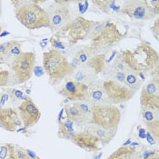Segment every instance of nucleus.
Returning a JSON list of instances; mask_svg holds the SVG:
<instances>
[{"instance_id":"39","label":"nucleus","mask_w":159,"mask_h":159,"mask_svg":"<svg viewBox=\"0 0 159 159\" xmlns=\"http://www.w3.org/2000/svg\"><path fill=\"white\" fill-rule=\"evenodd\" d=\"M2 31H3V28H2V25L0 24V35H1V33H2Z\"/></svg>"},{"instance_id":"14","label":"nucleus","mask_w":159,"mask_h":159,"mask_svg":"<svg viewBox=\"0 0 159 159\" xmlns=\"http://www.w3.org/2000/svg\"><path fill=\"white\" fill-rule=\"evenodd\" d=\"M17 112L25 128L34 126L41 117V112L31 98H26L22 102L17 108Z\"/></svg>"},{"instance_id":"2","label":"nucleus","mask_w":159,"mask_h":159,"mask_svg":"<svg viewBox=\"0 0 159 159\" xmlns=\"http://www.w3.org/2000/svg\"><path fill=\"white\" fill-rule=\"evenodd\" d=\"M89 36L90 44L87 47L93 56L102 54L105 50H110L125 37L117 26L111 21L96 22Z\"/></svg>"},{"instance_id":"28","label":"nucleus","mask_w":159,"mask_h":159,"mask_svg":"<svg viewBox=\"0 0 159 159\" xmlns=\"http://www.w3.org/2000/svg\"><path fill=\"white\" fill-rule=\"evenodd\" d=\"M98 9H100L102 12L109 13L112 8H114L116 1H93L92 2Z\"/></svg>"},{"instance_id":"34","label":"nucleus","mask_w":159,"mask_h":159,"mask_svg":"<svg viewBox=\"0 0 159 159\" xmlns=\"http://www.w3.org/2000/svg\"><path fill=\"white\" fill-rule=\"evenodd\" d=\"M146 159H159V153L157 152V150L156 152H153V153Z\"/></svg>"},{"instance_id":"24","label":"nucleus","mask_w":159,"mask_h":159,"mask_svg":"<svg viewBox=\"0 0 159 159\" xmlns=\"http://www.w3.org/2000/svg\"><path fill=\"white\" fill-rule=\"evenodd\" d=\"M59 129H58V135L61 138L65 139H70L71 135L74 132V123L69 120L68 118H64L63 120H60L59 122Z\"/></svg>"},{"instance_id":"7","label":"nucleus","mask_w":159,"mask_h":159,"mask_svg":"<svg viewBox=\"0 0 159 159\" xmlns=\"http://www.w3.org/2000/svg\"><path fill=\"white\" fill-rule=\"evenodd\" d=\"M37 56L34 52H23L10 62V84L21 85L27 82L34 72Z\"/></svg>"},{"instance_id":"33","label":"nucleus","mask_w":159,"mask_h":159,"mask_svg":"<svg viewBox=\"0 0 159 159\" xmlns=\"http://www.w3.org/2000/svg\"><path fill=\"white\" fill-rule=\"evenodd\" d=\"M146 137H147V141H148V142H149V143H150L151 145H154V144H155V143L157 142V140H156V139H155V138H154V137H153L152 135H150V134H149L148 132H147V135H146Z\"/></svg>"},{"instance_id":"30","label":"nucleus","mask_w":159,"mask_h":159,"mask_svg":"<svg viewBox=\"0 0 159 159\" xmlns=\"http://www.w3.org/2000/svg\"><path fill=\"white\" fill-rule=\"evenodd\" d=\"M50 42L52 43V46L54 47V49H57V50H60V49H65V46L63 45V42L60 41V40H58V39H57L56 37H52L51 39H50Z\"/></svg>"},{"instance_id":"4","label":"nucleus","mask_w":159,"mask_h":159,"mask_svg":"<svg viewBox=\"0 0 159 159\" xmlns=\"http://www.w3.org/2000/svg\"><path fill=\"white\" fill-rule=\"evenodd\" d=\"M38 1H25L24 5L16 8L15 16L19 23L28 30L50 27L49 16Z\"/></svg>"},{"instance_id":"29","label":"nucleus","mask_w":159,"mask_h":159,"mask_svg":"<svg viewBox=\"0 0 159 159\" xmlns=\"http://www.w3.org/2000/svg\"><path fill=\"white\" fill-rule=\"evenodd\" d=\"M2 64L0 62V86H6L10 84V71L3 69L1 67Z\"/></svg>"},{"instance_id":"13","label":"nucleus","mask_w":159,"mask_h":159,"mask_svg":"<svg viewBox=\"0 0 159 159\" xmlns=\"http://www.w3.org/2000/svg\"><path fill=\"white\" fill-rule=\"evenodd\" d=\"M58 94L69 101L86 102L88 97V85L75 80H69L59 89Z\"/></svg>"},{"instance_id":"31","label":"nucleus","mask_w":159,"mask_h":159,"mask_svg":"<svg viewBox=\"0 0 159 159\" xmlns=\"http://www.w3.org/2000/svg\"><path fill=\"white\" fill-rule=\"evenodd\" d=\"M158 17H157V19H156V21H155V23L153 25V26H152V32H153V34H155V37L157 39H158V32H159V25H158Z\"/></svg>"},{"instance_id":"8","label":"nucleus","mask_w":159,"mask_h":159,"mask_svg":"<svg viewBox=\"0 0 159 159\" xmlns=\"http://www.w3.org/2000/svg\"><path fill=\"white\" fill-rule=\"evenodd\" d=\"M120 12L134 20H149L157 16L159 1L128 0L124 1Z\"/></svg>"},{"instance_id":"26","label":"nucleus","mask_w":159,"mask_h":159,"mask_svg":"<svg viewBox=\"0 0 159 159\" xmlns=\"http://www.w3.org/2000/svg\"><path fill=\"white\" fill-rule=\"evenodd\" d=\"M91 57H93V55L90 52L88 47H84V48H82L81 49H79V51L76 53L75 59H76V61L78 62V64L83 65L86 62L88 61Z\"/></svg>"},{"instance_id":"22","label":"nucleus","mask_w":159,"mask_h":159,"mask_svg":"<svg viewBox=\"0 0 159 159\" xmlns=\"http://www.w3.org/2000/svg\"><path fill=\"white\" fill-rule=\"evenodd\" d=\"M136 152L137 149L134 146H123L113 152L107 159H132Z\"/></svg>"},{"instance_id":"5","label":"nucleus","mask_w":159,"mask_h":159,"mask_svg":"<svg viewBox=\"0 0 159 159\" xmlns=\"http://www.w3.org/2000/svg\"><path fill=\"white\" fill-rule=\"evenodd\" d=\"M96 21L88 20L83 16H75L61 29L55 33L54 37L58 40H65L69 46H74L90 35Z\"/></svg>"},{"instance_id":"10","label":"nucleus","mask_w":159,"mask_h":159,"mask_svg":"<svg viewBox=\"0 0 159 159\" xmlns=\"http://www.w3.org/2000/svg\"><path fill=\"white\" fill-rule=\"evenodd\" d=\"M102 86L105 91L108 104L118 105L131 100L135 97L136 92L126 86L125 84L115 80L106 79L102 80Z\"/></svg>"},{"instance_id":"41","label":"nucleus","mask_w":159,"mask_h":159,"mask_svg":"<svg viewBox=\"0 0 159 159\" xmlns=\"http://www.w3.org/2000/svg\"><path fill=\"white\" fill-rule=\"evenodd\" d=\"M0 7H1V1H0Z\"/></svg>"},{"instance_id":"6","label":"nucleus","mask_w":159,"mask_h":159,"mask_svg":"<svg viewBox=\"0 0 159 159\" xmlns=\"http://www.w3.org/2000/svg\"><path fill=\"white\" fill-rule=\"evenodd\" d=\"M121 121V112L116 105L100 104L92 106L90 124L116 134Z\"/></svg>"},{"instance_id":"38","label":"nucleus","mask_w":159,"mask_h":159,"mask_svg":"<svg viewBox=\"0 0 159 159\" xmlns=\"http://www.w3.org/2000/svg\"><path fill=\"white\" fill-rule=\"evenodd\" d=\"M132 159H143V157H142V154L141 153H139L138 151L135 153V155L133 156V157Z\"/></svg>"},{"instance_id":"25","label":"nucleus","mask_w":159,"mask_h":159,"mask_svg":"<svg viewBox=\"0 0 159 159\" xmlns=\"http://www.w3.org/2000/svg\"><path fill=\"white\" fill-rule=\"evenodd\" d=\"M22 44L23 42L21 41H18V40H11L9 41V55L12 58V60L20 56L23 51H22Z\"/></svg>"},{"instance_id":"3","label":"nucleus","mask_w":159,"mask_h":159,"mask_svg":"<svg viewBox=\"0 0 159 159\" xmlns=\"http://www.w3.org/2000/svg\"><path fill=\"white\" fill-rule=\"evenodd\" d=\"M43 67L49 76L51 86H57L75 72L72 64L57 49L43 53Z\"/></svg>"},{"instance_id":"35","label":"nucleus","mask_w":159,"mask_h":159,"mask_svg":"<svg viewBox=\"0 0 159 159\" xmlns=\"http://www.w3.org/2000/svg\"><path fill=\"white\" fill-rule=\"evenodd\" d=\"M13 95L16 98H21L23 97V92L19 90H13Z\"/></svg>"},{"instance_id":"21","label":"nucleus","mask_w":159,"mask_h":159,"mask_svg":"<svg viewBox=\"0 0 159 159\" xmlns=\"http://www.w3.org/2000/svg\"><path fill=\"white\" fill-rule=\"evenodd\" d=\"M86 129L91 132L94 135H96L98 139L100 140V142L102 143V145H107L110 142L111 140L114 138V136L116 134L110 133L107 130H105L104 128L98 126L96 125L93 124H89V125L86 127Z\"/></svg>"},{"instance_id":"32","label":"nucleus","mask_w":159,"mask_h":159,"mask_svg":"<svg viewBox=\"0 0 159 159\" xmlns=\"http://www.w3.org/2000/svg\"><path fill=\"white\" fill-rule=\"evenodd\" d=\"M7 153H8V147L7 145L0 147V159H7Z\"/></svg>"},{"instance_id":"16","label":"nucleus","mask_w":159,"mask_h":159,"mask_svg":"<svg viewBox=\"0 0 159 159\" xmlns=\"http://www.w3.org/2000/svg\"><path fill=\"white\" fill-rule=\"evenodd\" d=\"M22 125L17 110L13 107H0V128L7 132H15Z\"/></svg>"},{"instance_id":"37","label":"nucleus","mask_w":159,"mask_h":159,"mask_svg":"<svg viewBox=\"0 0 159 159\" xmlns=\"http://www.w3.org/2000/svg\"><path fill=\"white\" fill-rule=\"evenodd\" d=\"M138 135H139L141 138H146V130L143 129V128H140L139 133H138Z\"/></svg>"},{"instance_id":"18","label":"nucleus","mask_w":159,"mask_h":159,"mask_svg":"<svg viewBox=\"0 0 159 159\" xmlns=\"http://www.w3.org/2000/svg\"><path fill=\"white\" fill-rule=\"evenodd\" d=\"M86 102L91 104L92 106L108 104L102 86V81H93L88 84V97Z\"/></svg>"},{"instance_id":"17","label":"nucleus","mask_w":159,"mask_h":159,"mask_svg":"<svg viewBox=\"0 0 159 159\" xmlns=\"http://www.w3.org/2000/svg\"><path fill=\"white\" fill-rule=\"evenodd\" d=\"M141 115L147 126V132L157 141L159 138V109L142 107Z\"/></svg>"},{"instance_id":"12","label":"nucleus","mask_w":159,"mask_h":159,"mask_svg":"<svg viewBox=\"0 0 159 159\" xmlns=\"http://www.w3.org/2000/svg\"><path fill=\"white\" fill-rule=\"evenodd\" d=\"M55 3H57V6H54L49 11H47L50 20L49 29L53 33L57 32L64 25L68 24L74 18L71 9L66 6L68 2L56 1Z\"/></svg>"},{"instance_id":"11","label":"nucleus","mask_w":159,"mask_h":159,"mask_svg":"<svg viewBox=\"0 0 159 159\" xmlns=\"http://www.w3.org/2000/svg\"><path fill=\"white\" fill-rule=\"evenodd\" d=\"M140 105L142 107L159 109L158 67L153 71V77L141 87Z\"/></svg>"},{"instance_id":"1","label":"nucleus","mask_w":159,"mask_h":159,"mask_svg":"<svg viewBox=\"0 0 159 159\" xmlns=\"http://www.w3.org/2000/svg\"><path fill=\"white\" fill-rule=\"evenodd\" d=\"M119 53L127 68L136 73L153 72L158 67V53L147 42L140 43L133 50H122Z\"/></svg>"},{"instance_id":"9","label":"nucleus","mask_w":159,"mask_h":159,"mask_svg":"<svg viewBox=\"0 0 159 159\" xmlns=\"http://www.w3.org/2000/svg\"><path fill=\"white\" fill-rule=\"evenodd\" d=\"M107 67L106 54L94 55L89 58V60L83 65H80L79 69L75 74V81L90 84L92 80L100 73H103Z\"/></svg>"},{"instance_id":"27","label":"nucleus","mask_w":159,"mask_h":159,"mask_svg":"<svg viewBox=\"0 0 159 159\" xmlns=\"http://www.w3.org/2000/svg\"><path fill=\"white\" fill-rule=\"evenodd\" d=\"M12 58L9 55V41L0 44V62L6 64Z\"/></svg>"},{"instance_id":"15","label":"nucleus","mask_w":159,"mask_h":159,"mask_svg":"<svg viewBox=\"0 0 159 159\" xmlns=\"http://www.w3.org/2000/svg\"><path fill=\"white\" fill-rule=\"evenodd\" d=\"M69 140L73 142V144H75L76 147L91 152L99 151L101 149L100 145H102L98 137L93 135L91 132H89L87 129L80 132L75 131Z\"/></svg>"},{"instance_id":"40","label":"nucleus","mask_w":159,"mask_h":159,"mask_svg":"<svg viewBox=\"0 0 159 159\" xmlns=\"http://www.w3.org/2000/svg\"><path fill=\"white\" fill-rule=\"evenodd\" d=\"M35 159H40V158H39V157H37H37H36V158H35Z\"/></svg>"},{"instance_id":"23","label":"nucleus","mask_w":159,"mask_h":159,"mask_svg":"<svg viewBox=\"0 0 159 159\" xmlns=\"http://www.w3.org/2000/svg\"><path fill=\"white\" fill-rule=\"evenodd\" d=\"M7 146L8 147L7 159H31L27 155L26 150L21 147L14 144H7Z\"/></svg>"},{"instance_id":"36","label":"nucleus","mask_w":159,"mask_h":159,"mask_svg":"<svg viewBox=\"0 0 159 159\" xmlns=\"http://www.w3.org/2000/svg\"><path fill=\"white\" fill-rule=\"evenodd\" d=\"M8 99V95L7 94H3L1 96V107H3V105L5 104V102Z\"/></svg>"},{"instance_id":"20","label":"nucleus","mask_w":159,"mask_h":159,"mask_svg":"<svg viewBox=\"0 0 159 159\" xmlns=\"http://www.w3.org/2000/svg\"><path fill=\"white\" fill-rule=\"evenodd\" d=\"M65 111L66 115V118L71 120L73 123L78 124V125H84V124H90L89 119L82 113L75 103L68 104L65 107Z\"/></svg>"},{"instance_id":"19","label":"nucleus","mask_w":159,"mask_h":159,"mask_svg":"<svg viewBox=\"0 0 159 159\" xmlns=\"http://www.w3.org/2000/svg\"><path fill=\"white\" fill-rule=\"evenodd\" d=\"M145 74L136 73L133 70H130L127 68L125 72V81L124 84L132 90L137 92L138 89H140L144 85V81L146 79Z\"/></svg>"}]
</instances>
